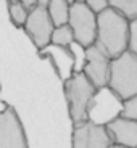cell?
I'll list each match as a JSON object with an SVG mask.
<instances>
[{
  "mask_svg": "<svg viewBox=\"0 0 137 148\" xmlns=\"http://www.w3.org/2000/svg\"><path fill=\"white\" fill-rule=\"evenodd\" d=\"M108 5L129 23L137 19V0H108Z\"/></svg>",
  "mask_w": 137,
  "mask_h": 148,
  "instance_id": "cell-13",
  "label": "cell"
},
{
  "mask_svg": "<svg viewBox=\"0 0 137 148\" xmlns=\"http://www.w3.org/2000/svg\"><path fill=\"white\" fill-rule=\"evenodd\" d=\"M76 2H79V3H84L85 0H76Z\"/></svg>",
  "mask_w": 137,
  "mask_h": 148,
  "instance_id": "cell-25",
  "label": "cell"
},
{
  "mask_svg": "<svg viewBox=\"0 0 137 148\" xmlns=\"http://www.w3.org/2000/svg\"><path fill=\"white\" fill-rule=\"evenodd\" d=\"M111 148H126V147H121V145H113Z\"/></svg>",
  "mask_w": 137,
  "mask_h": 148,
  "instance_id": "cell-23",
  "label": "cell"
},
{
  "mask_svg": "<svg viewBox=\"0 0 137 148\" xmlns=\"http://www.w3.org/2000/svg\"><path fill=\"white\" fill-rule=\"evenodd\" d=\"M84 3L87 5V7H89L90 10L95 13V15H98V13L105 11L107 8H110V5H108V0H85Z\"/></svg>",
  "mask_w": 137,
  "mask_h": 148,
  "instance_id": "cell-19",
  "label": "cell"
},
{
  "mask_svg": "<svg viewBox=\"0 0 137 148\" xmlns=\"http://www.w3.org/2000/svg\"><path fill=\"white\" fill-rule=\"evenodd\" d=\"M127 52L137 56V19L129 23V42H127Z\"/></svg>",
  "mask_w": 137,
  "mask_h": 148,
  "instance_id": "cell-18",
  "label": "cell"
},
{
  "mask_svg": "<svg viewBox=\"0 0 137 148\" xmlns=\"http://www.w3.org/2000/svg\"><path fill=\"white\" fill-rule=\"evenodd\" d=\"M123 101L124 100H121L108 85L97 89L87 108V121L107 127L115 119L121 118Z\"/></svg>",
  "mask_w": 137,
  "mask_h": 148,
  "instance_id": "cell-4",
  "label": "cell"
},
{
  "mask_svg": "<svg viewBox=\"0 0 137 148\" xmlns=\"http://www.w3.org/2000/svg\"><path fill=\"white\" fill-rule=\"evenodd\" d=\"M8 15H10V21L16 27H24L29 16V10L21 3V0H8Z\"/></svg>",
  "mask_w": 137,
  "mask_h": 148,
  "instance_id": "cell-14",
  "label": "cell"
},
{
  "mask_svg": "<svg viewBox=\"0 0 137 148\" xmlns=\"http://www.w3.org/2000/svg\"><path fill=\"white\" fill-rule=\"evenodd\" d=\"M110 64L111 60L98 50L95 45L85 48V61L82 74L90 81L95 89L107 87L110 81Z\"/></svg>",
  "mask_w": 137,
  "mask_h": 148,
  "instance_id": "cell-9",
  "label": "cell"
},
{
  "mask_svg": "<svg viewBox=\"0 0 137 148\" xmlns=\"http://www.w3.org/2000/svg\"><path fill=\"white\" fill-rule=\"evenodd\" d=\"M0 148H29L26 132L13 106L0 113Z\"/></svg>",
  "mask_w": 137,
  "mask_h": 148,
  "instance_id": "cell-7",
  "label": "cell"
},
{
  "mask_svg": "<svg viewBox=\"0 0 137 148\" xmlns=\"http://www.w3.org/2000/svg\"><path fill=\"white\" fill-rule=\"evenodd\" d=\"M53 45H60V47H70L74 44V34L70 24H63V26H55L52 34V42Z\"/></svg>",
  "mask_w": 137,
  "mask_h": 148,
  "instance_id": "cell-15",
  "label": "cell"
},
{
  "mask_svg": "<svg viewBox=\"0 0 137 148\" xmlns=\"http://www.w3.org/2000/svg\"><path fill=\"white\" fill-rule=\"evenodd\" d=\"M71 52L74 55V74L76 73H82V68H84V61H85V48L81 47L78 42L70 45Z\"/></svg>",
  "mask_w": 137,
  "mask_h": 148,
  "instance_id": "cell-16",
  "label": "cell"
},
{
  "mask_svg": "<svg viewBox=\"0 0 137 148\" xmlns=\"http://www.w3.org/2000/svg\"><path fill=\"white\" fill-rule=\"evenodd\" d=\"M39 56L50 61L55 73L58 74V77L63 82H66L74 74V55L70 47L48 44L47 47L39 50Z\"/></svg>",
  "mask_w": 137,
  "mask_h": 148,
  "instance_id": "cell-10",
  "label": "cell"
},
{
  "mask_svg": "<svg viewBox=\"0 0 137 148\" xmlns=\"http://www.w3.org/2000/svg\"><path fill=\"white\" fill-rule=\"evenodd\" d=\"M66 2H68V3H70V5H73L74 2H76V0H66Z\"/></svg>",
  "mask_w": 137,
  "mask_h": 148,
  "instance_id": "cell-24",
  "label": "cell"
},
{
  "mask_svg": "<svg viewBox=\"0 0 137 148\" xmlns=\"http://www.w3.org/2000/svg\"><path fill=\"white\" fill-rule=\"evenodd\" d=\"M123 118L126 119H132V121H137V95L131 97L127 100L123 101Z\"/></svg>",
  "mask_w": 137,
  "mask_h": 148,
  "instance_id": "cell-17",
  "label": "cell"
},
{
  "mask_svg": "<svg viewBox=\"0 0 137 148\" xmlns=\"http://www.w3.org/2000/svg\"><path fill=\"white\" fill-rule=\"evenodd\" d=\"M48 2H50V0H37V3L41 5V7H47Z\"/></svg>",
  "mask_w": 137,
  "mask_h": 148,
  "instance_id": "cell-22",
  "label": "cell"
},
{
  "mask_svg": "<svg viewBox=\"0 0 137 148\" xmlns=\"http://www.w3.org/2000/svg\"><path fill=\"white\" fill-rule=\"evenodd\" d=\"M70 8L71 5L66 0H50L47 5V11L48 16L52 18V23L55 26H63L68 24L70 19Z\"/></svg>",
  "mask_w": 137,
  "mask_h": 148,
  "instance_id": "cell-12",
  "label": "cell"
},
{
  "mask_svg": "<svg viewBox=\"0 0 137 148\" xmlns=\"http://www.w3.org/2000/svg\"><path fill=\"white\" fill-rule=\"evenodd\" d=\"M129 42V21L118 11L107 8L97 15L95 47L110 60L118 58L127 52Z\"/></svg>",
  "mask_w": 137,
  "mask_h": 148,
  "instance_id": "cell-1",
  "label": "cell"
},
{
  "mask_svg": "<svg viewBox=\"0 0 137 148\" xmlns=\"http://www.w3.org/2000/svg\"><path fill=\"white\" fill-rule=\"evenodd\" d=\"M7 108H8V105L5 103V101H2V100H0V113H2V111H5Z\"/></svg>",
  "mask_w": 137,
  "mask_h": 148,
  "instance_id": "cell-21",
  "label": "cell"
},
{
  "mask_svg": "<svg viewBox=\"0 0 137 148\" xmlns=\"http://www.w3.org/2000/svg\"><path fill=\"white\" fill-rule=\"evenodd\" d=\"M107 127L97 126L90 121L73 124V148H111Z\"/></svg>",
  "mask_w": 137,
  "mask_h": 148,
  "instance_id": "cell-8",
  "label": "cell"
},
{
  "mask_svg": "<svg viewBox=\"0 0 137 148\" xmlns=\"http://www.w3.org/2000/svg\"><path fill=\"white\" fill-rule=\"evenodd\" d=\"M68 24L73 29L74 42L87 48L95 44L97 37V15L85 3L74 2L70 8Z\"/></svg>",
  "mask_w": 137,
  "mask_h": 148,
  "instance_id": "cell-5",
  "label": "cell"
},
{
  "mask_svg": "<svg viewBox=\"0 0 137 148\" xmlns=\"http://www.w3.org/2000/svg\"><path fill=\"white\" fill-rule=\"evenodd\" d=\"M21 3L24 5V7H26L29 11L32 10V8H36L37 5H39V3H37V0H21Z\"/></svg>",
  "mask_w": 137,
  "mask_h": 148,
  "instance_id": "cell-20",
  "label": "cell"
},
{
  "mask_svg": "<svg viewBox=\"0 0 137 148\" xmlns=\"http://www.w3.org/2000/svg\"><path fill=\"white\" fill-rule=\"evenodd\" d=\"M107 130L113 145H121L126 148H137V121L126 118H118L108 124Z\"/></svg>",
  "mask_w": 137,
  "mask_h": 148,
  "instance_id": "cell-11",
  "label": "cell"
},
{
  "mask_svg": "<svg viewBox=\"0 0 137 148\" xmlns=\"http://www.w3.org/2000/svg\"><path fill=\"white\" fill-rule=\"evenodd\" d=\"M24 32L31 39L34 47L37 50H42L52 42V34L55 29V24L52 23V18L48 16L47 7H41L37 5L36 8L29 11V16L24 24Z\"/></svg>",
  "mask_w": 137,
  "mask_h": 148,
  "instance_id": "cell-6",
  "label": "cell"
},
{
  "mask_svg": "<svg viewBox=\"0 0 137 148\" xmlns=\"http://www.w3.org/2000/svg\"><path fill=\"white\" fill-rule=\"evenodd\" d=\"M95 87L82 73L73 74L66 82H63V92L68 103V111L73 124L87 121V108L92 100Z\"/></svg>",
  "mask_w": 137,
  "mask_h": 148,
  "instance_id": "cell-3",
  "label": "cell"
},
{
  "mask_svg": "<svg viewBox=\"0 0 137 148\" xmlns=\"http://www.w3.org/2000/svg\"><path fill=\"white\" fill-rule=\"evenodd\" d=\"M110 87L121 100H127L137 95V56L124 52L110 64Z\"/></svg>",
  "mask_w": 137,
  "mask_h": 148,
  "instance_id": "cell-2",
  "label": "cell"
}]
</instances>
